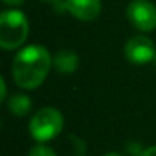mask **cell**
Segmentation results:
<instances>
[{
	"mask_svg": "<svg viewBox=\"0 0 156 156\" xmlns=\"http://www.w3.org/2000/svg\"><path fill=\"white\" fill-rule=\"evenodd\" d=\"M126 16L130 25L141 32L156 29V6L150 0H132L126 8Z\"/></svg>",
	"mask_w": 156,
	"mask_h": 156,
	"instance_id": "obj_4",
	"label": "cell"
},
{
	"mask_svg": "<svg viewBox=\"0 0 156 156\" xmlns=\"http://www.w3.org/2000/svg\"><path fill=\"white\" fill-rule=\"evenodd\" d=\"M29 34L28 17L20 9H5L0 14V48L14 51L23 46Z\"/></svg>",
	"mask_w": 156,
	"mask_h": 156,
	"instance_id": "obj_2",
	"label": "cell"
},
{
	"mask_svg": "<svg viewBox=\"0 0 156 156\" xmlns=\"http://www.w3.org/2000/svg\"><path fill=\"white\" fill-rule=\"evenodd\" d=\"M141 156H156V145H150L142 150Z\"/></svg>",
	"mask_w": 156,
	"mask_h": 156,
	"instance_id": "obj_11",
	"label": "cell"
},
{
	"mask_svg": "<svg viewBox=\"0 0 156 156\" xmlns=\"http://www.w3.org/2000/svg\"><path fill=\"white\" fill-rule=\"evenodd\" d=\"M52 66V55L43 44L22 48L12 61V78L19 87L34 90L41 86Z\"/></svg>",
	"mask_w": 156,
	"mask_h": 156,
	"instance_id": "obj_1",
	"label": "cell"
},
{
	"mask_svg": "<svg viewBox=\"0 0 156 156\" xmlns=\"http://www.w3.org/2000/svg\"><path fill=\"white\" fill-rule=\"evenodd\" d=\"M28 156H57V153L54 151V148H51L49 145L46 144H37L31 148L29 154Z\"/></svg>",
	"mask_w": 156,
	"mask_h": 156,
	"instance_id": "obj_9",
	"label": "cell"
},
{
	"mask_svg": "<svg viewBox=\"0 0 156 156\" xmlns=\"http://www.w3.org/2000/svg\"><path fill=\"white\" fill-rule=\"evenodd\" d=\"M52 66L58 73L70 75L80 66V57L70 49H61L52 57Z\"/></svg>",
	"mask_w": 156,
	"mask_h": 156,
	"instance_id": "obj_7",
	"label": "cell"
},
{
	"mask_svg": "<svg viewBox=\"0 0 156 156\" xmlns=\"http://www.w3.org/2000/svg\"><path fill=\"white\" fill-rule=\"evenodd\" d=\"M40 2H43V3H48V5H52V6H58V5H61V2L63 0H40Z\"/></svg>",
	"mask_w": 156,
	"mask_h": 156,
	"instance_id": "obj_13",
	"label": "cell"
},
{
	"mask_svg": "<svg viewBox=\"0 0 156 156\" xmlns=\"http://www.w3.org/2000/svg\"><path fill=\"white\" fill-rule=\"evenodd\" d=\"M3 3L8 6H22L25 3V0H3Z\"/></svg>",
	"mask_w": 156,
	"mask_h": 156,
	"instance_id": "obj_12",
	"label": "cell"
},
{
	"mask_svg": "<svg viewBox=\"0 0 156 156\" xmlns=\"http://www.w3.org/2000/svg\"><path fill=\"white\" fill-rule=\"evenodd\" d=\"M64 126V118L61 112L55 107L38 109L29 121V133L34 141L44 144L57 138Z\"/></svg>",
	"mask_w": 156,
	"mask_h": 156,
	"instance_id": "obj_3",
	"label": "cell"
},
{
	"mask_svg": "<svg viewBox=\"0 0 156 156\" xmlns=\"http://www.w3.org/2000/svg\"><path fill=\"white\" fill-rule=\"evenodd\" d=\"M154 60H156V58H154Z\"/></svg>",
	"mask_w": 156,
	"mask_h": 156,
	"instance_id": "obj_15",
	"label": "cell"
},
{
	"mask_svg": "<svg viewBox=\"0 0 156 156\" xmlns=\"http://www.w3.org/2000/svg\"><path fill=\"white\" fill-rule=\"evenodd\" d=\"M61 9L81 22H94L100 17L103 5L101 0H63Z\"/></svg>",
	"mask_w": 156,
	"mask_h": 156,
	"instance_id": "obj_6",
	"label": "cell"
},
{
	"mask_svg": "<svg viewBox=\"0 0 156 156\" xmlns=\"http://www.w3.org/2000/svg\"><path fill=\"white\" fill-rule=\"evenodd\" d=\"M6 81L5 76H0V101H6Z\"/></svg>",
	"mask_w": 156,
	"mask_h": 156,
	"instance_id": "obj_10",
	"label": "cell"
},
{
	"mask_svg": "<svg viewBox=\"0 0 156 156\" xmlns=\"http://www.w3.org/2000/svg\"><path fill=\"white\" fill-rule=\"evenodd\" d=\"M6 106H8V110L19 118L26 116L32 110V101L25 94H16V95L9 97L6 100Z\"/></svg>",
	"mask_w": 156,
	"mask_h": 156,
	"instance_id": "obj_8",
	"label": "cell"
},
{
	"mask_svg": "<svg viewBox=\"0 0 156 156\" xmlns=\"http://www.w3.org/2000/svg\"><path fill=\"white\" fill-rule=\"evenodd\" d=\"M103 156H122V154H119V153H115V151H110V153H106V154H103Z\"/></svg>",
	"mask_w": 156,
	"mask_h": 156,
	"instance_id": "obj_14",
	"label": "cell"
},
{
	"mask_svg": "<svg viewBox=\"0 0 156 156\" xmlns=\"http://www.w3.org/2000/svg\"><path fill=\"white\" fill-rule=\"evenodd\" d=\"M124 55L132 64L142 66V64H148L150 61L156 58V48H154V43L148 37L139 34V35L130 37L126 41Z\"/></svg>",
	"mask_w": 156,
	"mask_h": 156,
	"instance_id": "obj_5",
	"label": "cell"
}]
</instances>
